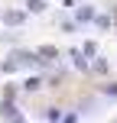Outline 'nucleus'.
<instances>
[{
	"mask_svg": "<svg viewBox=\"0 0 117 123\" xmlns=\"http://www.w3.org/2000/svg\"><path fill=\"white\" fill-rule=\"evenodd\" d=\"M46 120H49V123H62V113H59V107H49V110H46Z\"/></svg>",
	"mask_w": 117,
	"mask_h": 123,
	"instance_id": "nucleus-9",
	"label": "nucleus"
},
{
	"mask_svg": "<svg viewBox=\"0 0 117 123\" xmlns=\"http://www.w3.org/2000/svg\"><path fill=\"white\" fill-rule=\"evenodd\" d=\"M16 68H20V62H16V58H7L3 65H0V71H7V74H13V71H16Z\"/></svg>",
	"mask_w": 117,
	"mask_h": 123,
	"instance_id": "nucleus-8",
	"label": "nucleus"
},
{
	"mask_svg": "<svg viewBox=\"0 0 117 123\" xmlns=\"http://www.w3.org/2000/svg\"><path fill=\"white\" fill-rule=\"evenodd\" d=\"M68 55L75 58V68H81V71H88V68H91V58H88L85 52H78V49H72V52H68Z\"/></svg>",
	"mask_w": 117,
	"mask_h": 123,
	"instance_id": "nucleus-2",
	"label": "nucleus"
},
{
	"mask_svg": "<svg viewBox=\"0 0 117 123\" xmlns=\"http://www.w3.org/2000/svg\"><path fill=\"white\" fill-rule=\"evenodd\" d=\"M39 58H42V62H55V58H59V52L52 49V45H42V49H39Z\"/></svg>",
	"mask_w": 117,
	"mask_h": 123,
	"instance_id": "nucleus-5",
	"label": "nucleus"
},
{
	"mask_svg": "<svg viewBox=\"0 0 117 123\" xmlns=\"http://www.w3.org/2000/svg\"><path fill=\"white\" fill-rule=\"evenodd\" d=\"M39 87H42V78H39V74H33V78L23 81V91H39Z\"/></svg>",
	"mask_w": 117,
	"mask_h": 123,
	"instance_id": "nucleus-4",
	"label": "nucleus"
},
{
	"mask_svg": "<svg viewBox=\"0 0 117 123\" xmlns=\"http://www.w3.org/2000/svg\"><path fill=\"white\" fill-rule=\"evenodd\" d=\"M104 94H107V97H117V81H114V84H104Z\"/></svg>",
	"mask_w": 117,
	"mask_h": 123,
	"instance_id": "nucleus-11",
	"label": "nucleus"
},
{
	"mask_svg": "<svg viewBox=\"0 0 117 123\" xmlns=\"http://www.w3.org/2000/svg\"><path fill=\"white\" fill-rule=\"evenodd\" d=\"M78 117H75V113H68V117H62V123H75Z\"/></svg>",
	"mask_w": 117,
	"mask_h": 123,
	"instance_id": "nucleus-12",
	"label": "nucleus"
},
{
	"mask_svg": "<svg viewBox=\"0 0 117 123\" xmlns=\"http://www.w3.org/2000/svg\"><path fill=\"white\" fill-rule=\"evenodd\" d=\"M0 19H3V13H0Z\"/></svg>",
	"mask_w": 117,
	"mask_h": 123,
	"instance_id": "nucleus-13",
	"label": "nucleus"
},
{
	"mask_svg": "<svg viewBox=\"0 0 117 123\" xmlns=\"http://www.w3.org/2000/svg\"><path fill=\"white\" fill-rule=\"evenodd\" d=\"M3 120H7V123H26V117H23V113H20V110H16V107H13V110H10V113H7V117H3Z\"/></svg>",
	"mask_w": 117,
	"mask_h": 123,
	"instance_id": "nucleus-7",
	"label": "nucleus"
},
{
	"mask_svg": "<svg viewBox=\"0 0 117 123\" xmlns=\"http://www.w3.org/2000/svg\"><path fill=\"white\" fill-rule=\"evenodd\" d=\"M81 52L91 58V55H98V45H94V42H85V49H81Z\"/></svg>",
	"mask_w": 117,
	"mask_h": 123,
	"instance_id": "nucleus-10",
	"label": "nucleus"
},
{
	"mask_svg": "<svg viewBox=\"0 0 117 123\" xmlns=\"http://www.w3.org/2000/svg\"><path fill=\"white\" fill-rule=\"evenodd\" d=\"M23 19H26L23 10H7V13H3V23H7V26H20Z\"/></svg>",
	"mask_w": 117,
	"mask_h": 123,
	"instance_id": "nucleus-3",
	"label": "nucleus"
},
{
	"mask_svg": "<svg viewBox=\"0 0 117 123\" xmlns=\"http://www.w3.org/2000/svg\"><path fill=\"white\" fill-rule=\"evenodd\" d=\"M26 10H29V13H42L46 10V0H26Z\"/></svg>",
	"mask_w": 117,
	"mask_h": 123,
	"instance_id": "nucleus-6",
	"label": "nucleus"
},
{
	"mask_svg": "<svg viewBox=\"0 0 117 123\" xmlns=\"http://www.w3.org/2000/svg\"><path fill=\"white\" fill-rule=\"evenodd\" d=\"M75 19L78 23H91V19H98V10L94 6H75Z\"/></svg>",
	"mask_w": 117,
	"mask_h": 123,
	"instance_id": "nucleus-1",
	"label": "nucleus"
}]
</instances>
